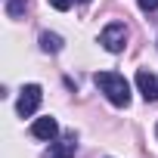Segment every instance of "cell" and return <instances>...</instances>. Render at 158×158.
Returning <instances> with one entry per match:
<instances>
[{"instance_id":"6da1fadb","label":"cell","mask_w":158,"mask_h":158,"mask_svg":"<svg viewBox=\"0 0 158 158\" xmlns=\"http://www.w3.org/2000/svg\"><path fill=\"white\" fill-rule=\"evenodd\" d=\"M93 84L109 96L112 106L124 109V106L130 102V84L124 81V74H118V71H96V74H93Z\"/></svg>"},{"instance_id":"7a4b0ae2","label":"cell","mask_w":158,"mask_h":158,"mask_svg":"<svg viewBox=\"0 0 158 158\" xmlns=\"http://www.w3.org/2000/svg\"><path fill=\"white\" fill-rule=\"evenodd\" d=\"M99 44H102L109 53H121L124 44H127V28H124V22H109V25L102 28V34H99Z\"/></svg>"},{"instance_id":"3957f363","label":"cell","mask_w":158,"mask_h":158,"mask_svg":"<svg viewBox=\"0 0 158 158\" xmlns=\"http://www.w3.org/2000/svg\"><path fill=\"white\" fill-rule=\"evenodd\" d=\"M40 99H44V90H40L37 84H25V87H22V93H19L16 112H19L22 118H28V115H34V112H37Z\"/></svg>"},{"instance_id":"277c9868","label":"cell","mask_w":158,"mask_h":158,"mask_svg":"<svg viewBox=\"0 0 158 158\" xmlns=\"http://www.w3.org/2000/svg\"><path fill=\"white\" fill-rule=\"evenodd\" d=\"M136 87H139V93H143L146 102H155L158 99V81H155L152 71H146V68L136 71Z\"/></svg>"},{"instance_id":"5b68a950","label":"cell","mask_w":158,"mask_h":158,"mask_svg":"<svg viewBox=\"0 0 158 158\" xmlns=\"http://www.w3.org/2000/svg\"><path fill=\"white\" fill-rule=\"evenodd\" d=\"M31 133H34L37 139H47V143H50V139H56L59 124H56V118H50V115H47V118H37V121L31 124Z\"/></svg>"},{"instance_id":"8992f818","label":"cell","mask_w":158,"mask_h":158,"mask_svg":"<svg viewBox=\"0 0 158 158\" xmlns=\"http://www.w3.org/2000/svg\"><path fill=\"white\" fill-rule=\"evenodd\" d=\"M50 158H74V136H68L65 143H56L50 149Z\"/></svg>"},{"instance_id":"52a82bcc","label":"cell","mask_w":158,"mask_h":158,"mask_svg":"<svg viewBox=\"0 0 158 158\" xmlns=\"http://www.w3.org/2000/svg\"><path fill=\"white\" fill-rule=\"evenodd\" d=\"M40 47H44L47 53H59V50H62V37H59V34L44 31V34H40Z\"/></svg>"},{"instance_id":"ba28073f","label":"cell","mask_w":158,"mask_h":158,"mask_svg":"<svg viewBox=\"0 0 158 158\" xmlns=\"http://www.w3.org/2000/svg\"><path fill=\"white\" fill-rule=\"evenodd\" d=\"M25 13V0H6V16L10 19H19Z\"/></svg>"},{"instance_id":"9c48e42d","label":"cell","mask_w":158,"mask_h":158,"mask_svg":"<svg viewBox=\"0 0 158 158\" xmlns=\"http://www.w3.org/2000/svg\"><path fill=\"white\" fill-rule=\"evenodd\" d=\"M136 3H139L143 13H155V10H158V0H136Z\"/></svg>"},{"instance_id":"30bf717a","label":"cell","mask_w":158,"mask_h":158,"mask_svg":"<svg viewBox=\"0 0 158 158\" xmlns=\"http://www.w3.org/2000/svg\"><path fill=\"white\" fill-rule=\"evenodd\" d=\"M50 6H53V10H59V13H65V10L71 6V0H50Z\"/></svg>"},{"instance_id":"8fae6325","label":"cell","mask_w":158,"mask_h":158,"mask_svg":"<svg viewBox=\"0 0 158 158\" xmlns=\"http://www.w3.org/2000/svg\"><path fill=\"white\" fill-rule=\"evenodd\" d=\"M77 3H90V0H77Z\"/></svg>"}]
</instances>
